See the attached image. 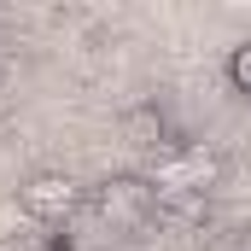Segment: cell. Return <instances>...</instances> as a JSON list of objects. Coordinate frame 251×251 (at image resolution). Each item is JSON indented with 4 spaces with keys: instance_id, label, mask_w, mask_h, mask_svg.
<instances>
[{
    "instance_id": "4",
    "label": "cell",
    "mask_w": 251,
    "mask_h": 251,
    "mask_svg": "<svg viewBox=\"0 0 251 251\" xmlns=\"http://www.w3.org/2000/svg\"><path fill=\"white\" fill-rule=\"evenodd\" d=\"M128 134H134V146H158V140H164V117L146 105V111H134V117H128Z\"/></svg>"
},
{
    "instance_id": "2",
    "label": "cell",
    "mask_w": 251,
    "mask_h": 251,
    "mask_svg": "<svg viewBox=\"0 0 251 251\" xmlns=\"http://www.w3.org/2000/svg\"><path fill=\"white\" fill-rule=\"evenodd\" d=\"M94 204H100V216L111 228H146L158 216V193H152L146 176H111L105 187L94 193Z\"/></svg>"
},
{
    "instance_id": "1",
    "label": "cell",
    "mask_w": 251,
    "mask_h": 251,
    "mask_svg": "<svg viewBox=\"0 0 251 251\" xmlns=\"http://www.w3.org/2000/svg\"><path fill=\"white\" fill-rule=\"evenodd\" d=\"M216 176H222V158L210 146H181V152H164L146 181L158 193V204H170V199H204L216 187Z\"/></svg>"
},
{
    "instance_id": "5",
    "label": "cell",
    "mask_w": 251,
    "mask_h": 251,
    "mask_svg": "<svg viewBox=\"0 0 251 251\" xmlns=\"http://www.w3.org/2000/svg\"><path fill=\"white\" fill-rule=\"evenodd\" d=\"M228 76H234V88H240V94H251V41H246V47H234Z\"/></svg>"
},
{
    "instance_id": "3",
    "label": "cell",
    "mask_w": 251,
    "mask_h": 251,
    "mask_svg": "<svg viewBox=\"0 0 251 251\" xmlns=\"http://www.w3.org/2000/svg\"><path fill=\"white\" fill-rule=\"evenodd\" d=\"M76 204H82V187L64 170H41L18 187V210L29 222H64V216H76Z\"/></svg>"
}]
</instances>
